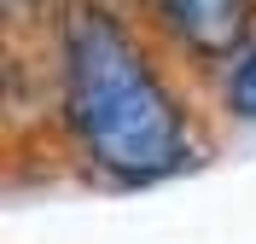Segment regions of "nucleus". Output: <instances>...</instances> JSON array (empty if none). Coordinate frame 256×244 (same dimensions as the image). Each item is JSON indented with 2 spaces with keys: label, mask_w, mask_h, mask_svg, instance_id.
Here are the masks:
<instances>
[{
  "label": "nucleus",
  "mask_w": 256,
  "mask_h": 244,
  "mask_svg": "<svg viewBox=\"0 0 256 244\" xmlns=\"http://www.w3.org/2000/svg\"><path fill=\"white\" fill-rule=\"evenodd\" d=\"M64 122L94 169L111 180H158L192 163V140L163 81L105 12H70L64 23Z\"/></svg>",
  "instance_id": "f257e3e1"
},
{
  "label": "nucleus",
  "mask_w": 256,
  "mask_h": 244,
  "mask_svg": "<svg viewBox=\"0 0 256 244\" xmlns=\"http://www.w3.org/2000/svg\"><path fill=\"white\" fill-rule=\"evenodd\" d=\"M158 12L192 52H210V58L233 52L250 29V0H158Z\"/></svg>",
  "instance_id": "f03ea898"
},
{
  "label": "nucleus",
  "mask_w": 256,
  "mask_h": 244,
  "mask_svg": "<svg viewBox=\"0 0 256 244\" xmlns=\"http://www.w3.org/2000/svg\"><path fill=\"white\" fill-rule=\"evenodd\" d=\"M227 105L239 116H256V47H244L227 70Z\"/></svg>",
  "instance_id": "7ed1b4c3"
}]
</instances>
